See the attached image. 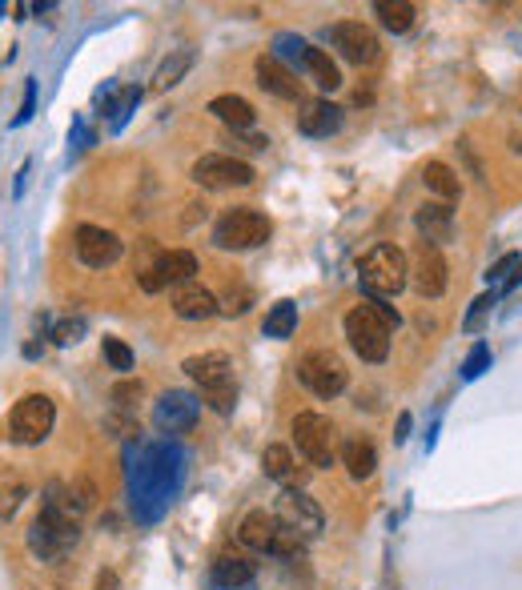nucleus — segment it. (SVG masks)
Wrapping results in <instances>:
<instances>
[{
  "instance_id": "f257e3e1",
  "label": "nucleus",
  "mask_w": 522,
  "mask_h": 590,
  "mask_svg": "<svg viewBox=\"0 0 522 590\" xmlns=\"http://www.w3.org/2000/svg\"><path fill=\"white\" fill-rule=\"evenodd\" d=\"M185 482V454L173 442H145L129 458V506L137 522H161Z\"/></svg>"
},
{
  "instance_id": "f03ea898",
  "label": "nucleus",
  "mask_w": 522,
  "mask_h": 590,
  "mask_svg": "<svg viewBox=\"0 0 522 590\" xmlns=\"http://www.w3.org/2000/svg\"><path fill=\"white\" fill-rule=\"evenodd\" d=\"M358 277H362V289L370 293V298H394V293H402L406 281H410V261L398 245H374V249L362 253Z\"/></svg>"
},
{
  "instance_id": "7ed1b4c3",
  "label": "nucleus",
  "mask_w": 522,
  "mask_h": 590,
  "mask_svg": "<svg viewBox=\"0 0 522 590\" xmlns=\"http://www.w3.org/2000/svg\"><path fill=\"white\" fill-rule=\"evenodd\" d=\"M237 538L249 550H261V554H278V558H290V562L302 558V538L290 534L278 522V514H270V510H249L237 526Z\"/></svg>"
},
{
  "instance_id": "20e7f679",
  "label": "nucleus",
  "mask_w": 522,
  "mask_h": 590,
  "mask_svg": "<svg viewBox=\"0 0 522 590\" xmlns=\"http://www.w3.org/2000/svg\"><path fill=\"white\" fill-rule=\"evenodd\" d=\"M270 233H274V225H270L266 213L241 205V209H229V213L217 217V225H213V245H217V249H237V253H241V249L266 245Z\"/></svg>"
},
{
  "instance_id": "39448f33",
  "label": "nucleus",
  "mask_w": 522,
  "mask_h": 590,
  "mask_svg": "<svg viewBox=\"0 0 522 590\" xmlns=\"http://www.w3.org/2000/svg\"><path fill=\"white\" fill-rule=\"evenodd\" d=\"M390 326L378 318V310L370 306V302H362V306H354L350 314H346V338H350V346H354V354L362 358V362H386V354H390Z\"/></svg>"
},
{
  "instance_id": "423d86ee",
  "label": "nucleus",
  "mask_w": 522,
  "mask_h": 590,
  "mask_svg": "<svg viewBox=\"0 0 522 590\" xmlns=\"http://www.w3.org/2000/svg\"><path fill=\"white\" fill-rule=\"evenodd\" d=\"M53 422H57L53 398H49V394H25V398L13 406L9 438L21 442V446H41V442L53 434Z\"/></svg>"
},
{
  "instance_id": "0eeeda50",
  "label": "nucleus",
  "mask_w": 522,
  "mask_h": 590,
  "mask_svg": "<svg viewBox=\"0 0 522 590\" xmlns=\"http://www.w3.org/2000/svg\"><path fill=\"white\" fill-rule=\"evenodd\" d=\"M294 442H298V454L310 462V466H334L338 458V430L326 414H298L294 418Z\"/></svg>"
},
{
  "instance_id": "6e6552de",
  "label": "nucleus",
  "mask_w": 522,
  "mask_h": 590,
  "mask_svg": "<svg viewBox=\"0 0 522 590\" xmlns=\"http://www.w3.org/2000/svg\"><path fill=\"white\" fill-rule=\"evenodd\" d=\"M77 538H81V522L49 514V510H41L37 522L29 526V550L37 558H45V562H61L77 546Z\"/></svg>"
},
{
  "instance_id": "1a4fd4ad",
  "label": "nucleus",
  "mask_w": 522,
  "mask_h": 590,
  "mask_svg": "<svg viewBox=\"0 0 522 590\" xmlns=\"http://www.w3.org/2000/svg\"><path fill=\"white\" fill-rule=\"evenodd\" d=\"M298 382L318 398H338L346 390V382H350V370L334 350H310L298 362Z\"/></svg>"
},
{
  "instance_id": "9d476101",
  "label": "nucleus",
  "mask_w": 522,
  "mask_h": 590,
  "mask_svg": "<svg viewBox=\"0 0 522 590\" xmlns=\"http://www.w3.org/2000/svg\"><path fill=\"white\" fill-rule=\"evenodd\" d=\"M193 181L201 189H245L253 185V165L233 153H205L193 161Z\"/></svg>"
},
{
  "instance_id": "9b49d317",
  "label": "nucleus",
  "mask_w": 522,
  "mask_h": 590,
  "mask_svg": "<svg viewBox=\"0 0 522 590\" xmlns=\"http://www.w3.org/2000/svg\"><path fill=\"white\" fill-rule=\"evenodd\" d=\"M278 522L290 530V534H298V538H318L322 534V526H326V518H322V506L306 494V490H294V486H286L282 494H278Z\"/></svg>"
},
{
  "instance_id": "f8f14e48",
  "label": "nucleus",
  "mask_w": 522,
  "mask_h": 590,
  "mask_svg": "<svg viewBox=\"0 0 522 590\" xmlns=\"http://www.w3.org/2000/svg\"><path fill=\"white\" fill-rule=\"evenodd\" d=\"M326 41H330V49H334L342 61H350V65H358V69H362V65H374L378 53H382L374 29H366L362 21H342V25L326 29Z\"/></svg>"
},
{
  "instance_id": "ddd939ff",
  "label": "nucleus",
  "mask_w": 522,
  "mask_h": 590,
  "mask_svg": "<svg viewBox=\"0 0 522 590\" xmlns=\"http://www.w3.org/2000/svg\"><path fill=\"white\" fill-rule=\"evenodd\" d=\"M193 273H197V257H193L189 249H169V253H157V261L145 265V269L137 273V285H141L145 293H157V289H165V285L177 289V285H189Z\"/></svg>"
},
{
  "instance_id": "4468645a",
  "label": "nucleus",
  "mask_w": 522,
  "mask_h": 590,
  "mask_svg": "<svg viewBox=\"0 0 522 590\" xmlns=\"http://www.w3.org/2000/svg\"><path fill=\"white\" fill-rule=\"evenodd\" d=\"M73 249H77V257H81V265H89V269H109V265L121 261V253H125L121 237H117L113 229H101V225H81V229L73 233Z\"/></svg>"
},
{
  "instance_id": "2eb2a0df",
  "label": "nucleus",
  "mask_w": 522,
  "mask_h": 590,
  "mask_svg": "<svg viewBox=\"0 0 522 590\" xmlns=\"http://www.w3.org/2000/svg\"><path fill=\"white\" fill-rule=\"evenodd\" d=\"M197 414H201V402L189 390H165L153 406V426L161 434H185L197 426Z\"/></svg>"
},
{
  "instance_id": "dca6fc26",
  "label": "nucleus",
  "mask_w": 522,
  "mask_h": 590,
  "mask_svg": "<svg viewBox=\"0 0 522 590\" xmlns=\"http://www.w3.org/2000/svg\"><path fill=\"white\" fill-rule=\"evenodd\" d=\"M410 281H414V289L422 293V298H442L446 293V257H442L438 245L418 241L414 261H410Z\"/></svg>"
},
{
  "instance_id": "f3484780",
  "label": "nucleus",
  "mask_w": 522,
  "mask_h": 590,
  "mask_svg": "<svg viewBox=\"0 0 522 590\" xmlns=\"http://www.w3.org/2000/svg\"><path fill=\"white\" fill-rule=\"evenodd\" d=\"M181 370L201 386V394L221 390V386H233V362H229V354H221V350L193 354V358L181 362Z\"/></svg>"
},
{
  "instance_id": "a211bd4d",
  "label": "nucleus",
  "mask_w": 522,
  "mask_h": 590,
  "mask_svg": "<svg viewBox=\"0 0 522 590\" xmlns=\"http://www.w3.org/2000/svg\"><path fill=\"white\" fill-rule=\"evenodd\" d=\"M173 314L185 318V322H209L213 314H221V302L213 298L205 285L189 281V285H177L173 289Z\"/></svg>"
},
{
  "instance_id": "6ab92c4d",
  "label": "nucleus",
  "mask_w": 522,
  "mask_h": 590,
  "mask_svg": "<svg viewBox=\"0 0 522 590\" xmlns=\"http://www.w3.org/2000/svg\"><path fill=\"white\" fill-rule=\"evenodd\" d=\"M257 85L266 89V93H274V97H282V101H302V81L274 53L257 57Z\"/></svg>"
},
{
  "instance_id": "aec40b11",
  "label": "nucleus",
  "mask_w": 522,
  "mask_h": 590,
  "mask_svg": "<svg viewBox=\"0 0 522 590\" xmlns=\"http://www.w3.org/2000/svg\"><path fill=\"white\" fill-rule=\"evenodd\" d=\"M253 578H257V566L245 554H217L213 558V570H209L213 590H253Z\"/></svg>"
},
{
  "instance_id": "412c9836",
  "label": "nucleus",
  "mask_w": 522,
  "mask_h": 590,
  "mask_svg": "<svg viewBox=\"0 0 522 590\" xmlns=\"http://www.w3.org/2000/svg\"><path fill=\"white\" fill-rule=\"evenodd\" d=\"M342 129V109L326 97L318 101H302V113H298V133L306 137H334Z\"/></svg>"
},
{
  "instance_id": "4be33fe9",
  "label": "nucleus",
  "mask_w": 522,
  "mask_h": 590,
  "mask_svg": "<svg viewBox=\"0 0 522 590\" xmlns=\"http://www.w3.org/2000/svg\"><path fill=\"white\" fill-rule=\"evenodd\" d=\"M414 225H418L426 245H446L454 237V209L442 205V201H430V205H422L414 213Z\"/></svg>"
},
{
  "instance_id": "5701e85b",
  "label": "nucleus",
  "mask_w": 522,
  "mask_h": 590,
  "mask_svg": "<svg viewBox=\"0 0 522 590\" xmlns=\"http://www.w3.org/2000/svg\"><path fill=\"white\" fill-rule=\"evenodd\" d=\"M209 113H213L229 133H245V129L253 125V105H249L245 97H233V93L213 97V101H209Z\"/></svg>"
},
{
  "instance_id": "b1692460",
  "label": "nucleus",
  "mask_w": 522,
  "mask_h": 590,
  "mask_svg": "<svg viewBox=\"0 0 522 590\" xmlns=\"http://www.w3.org/2000/svg\"><path fill=\"white\" fill-rule=\"evenodd\" d=\"M342 466L350 470L354 482H366V478L378 470V450H374V442H366V438H346V446H342Z\"/></svg>"
},
{
  "instance_id": "393cba45",
  "label": "nucleus",
  "mask_w": 522,
  "mask_h": 590,
  "mask_svg": "<svg viewBox=\"0 0 522 590\" xmlns=\"http://www.w3.org/2000/svg\"><path fill=\"white\" fill-rule=\"evenodd\" d=\"M422 181H426V189H430L442 205H450V201L462 197V181H458V173H454L450 165H442V161H430V165L422 169Z\"/></svg>"
},
{
  "instance_id": "a878e982",
  "label": "nucleus",
  "mask_w": 522,
  "mask_h": 590,
  "mask_svg": "<svg viewBox=\"0 0 522 590\" xmlns=\"http://www.w3.org/2000/svg\"><path fill=\"white\" fill-rule=\"evenodd\" d=\"M302 69L314 77V85H318V89H326V93L342 89V69L330 61V53H326V49H314V45H310V53H306V65H302Z\"/></svg>"
},
{
  "instance_id": "bb28decb",
  "label": "nucleus",
  "mask_w": 522,
  "mask_h": 590,
  "mask_svg": "<svg viewBox=\"0 0 522 590\" xmlns=\"http://www.w3.org/2000/svg\"><path fill=\"white\" fill-rule=\"evenodd\" d=\"M374 13H378V21H382V29H390V33H410V25H414V17H418L410 0H378Z\"/></svg>"
},
{
  "instance_id": "cd10ccee",
  "label": "nucleus",
  "mask_w": 522,
  "mask_h": 590,
  "mask_svg": "<svg viewBox=\"0 0 522 590\" xmlns=\"http://www.w3.org/2000/svg\"><path fill=\"white\" fill-rule=\"evenodd\" d=\"M189 65H193V53H189V49L169 53V57L157 65V73H153V89H157V93H165V89L181 85V77L189 73Z\"/></svg>"
},
{
  "instance_id": "c85d7f7f",
  "label": "nucleus",
  "mask_w": 522,
  "mask_h": 590,
  "mask_svg": "<svg viewBox=\"0 0 522 590\" xmlns=\"http://www.w3.org/2000/svg\"><path fill=\"white\" fill-rule=\"evenodd\" d=\"M261 470H266V478L286 482V486L298 478V466H294L290 446H266V454H261Z\"/></svg>"
},
{
  "instance_id": "c756f323",
  "label": "nucleus",
  "mask_w": 522,
  "mask_h": 590,
  "mask_svg": "<svg viewBox=\"0 0 522 590\" xmlns=\"http://www.w3.org/2000/svg\"><path fill=\"white\" fill-rule=\"evenodd\" d=\"M261 330H266V338H294V330H298V306L290 302V298H282L270 314H266V326H261Z\"/></svg>"
},
{
  "instance_id": "7c9ffc66",
  "label": "nucleus",
  "mask_w": 522,
  "mask_h": 590,
  "mask_svg": "<svg viewBox=\"0 0 522 590\" xmlns=\"http://www.w3.org/2000/svg\"><path fill=\"white\" fill-rule=\"evenodd\" d=\"M306 53H310V41H302L298 33H278L274 37V57L278 61H290V65H306Z\"/></svg>"
},
{
  "instance_id": "2f4dec72",
  "label": "nucleus",
  "mask_w": 522,
  "mask_h": 590,
  "mask_svg": "<svg viewBox=\"0 0 522 590\" xmlns=\"http://www.w3.org/2000/svg\"><path fill=\"white\" fill-rule=\"evenodd\" d=\"M101 350H105L109 370H117V374H129V370H133V350H129L121 338H105V342H101Z\"/></svg>"
},
{
  "instance_id": "473e14b6",
  "label": "nucleus",
  "mask_w": 522,
  "mask_h": 590,
  "mask_svg": "<svg viewBox=\"0 0 522 590\" xmlns=\"http://www.w3.org/2000/svg\"><path fill=\"white\" fill-rule=\"evenodd\" d=\"M85 330H89L85 318H65V322L53 326V342H57V346H77V342L85 338Z\"/></svg>"
},
{
  "instance_id": "72a5a7b5",
  "label": "nucleus",
  "mask_w": 522,
  "mask_h": 590,
  "mask_svg": "<svg viewBox=\"0 0 522 590\" xmlns=\"http://www.w3.org/2000/svg\"><path fill=\"white\" fill-rule=\"evenodd\" d=\"M229 149H237V153H266L270 137L266 133H229Z\"/></svg>"
},
{
  "instance_id": "f704fd0d",
  "label": "nucleus",
  "mask_w": 522,
  "mask_h": 590,
  "mask_svg": "<svg viewBox=\"0 0 522 590\" xmlns=\"http://www.w3.org/2000/svg\"><path fill=\"white\" fill-rule=\"evenodd\" d=\"M249 306H253V293L249 289H229L225 298H221V314H229V318H241Z\"/></svg>"
},
{
  "instance_id": "c9c22d12",
  "label": "nucleus",
  "mask_w": 522,
  "mask_h": 590,
  "mask_svg": "<svg viewBox=\"0 0 522 590\" xmlns=\"http://www.w3.org/2000/svg\"><path fill=\"white\" fill-rule=\"evenodd\" d=\"M486 366H490V350H486V346H474V350L466 354V362H462V378H466V382H474Z\"/></svg>"
},
{
  "instance_id": "e433bc0d",
  "label": "nucleus",
  "mask_w": 522,
  "mask_h": 590,
  "mask_svg": "<svg viewBox=\"0 0 522 590\" xmlns=\"http://www.w3.org/2000/svg\"><path fill=\"white\" fill-rule=\"evenodd\" d=\"M33 113H37V81H25V101H21V113L13 117V129L25 125Z\"/></svg>"
},
{
  "instance_id": "4c0bfd02",
  "label": "nucleus",
  "mask_w": 522,
  "mask_h": 590,
  "mask_svg": "<svg viewBox=\"0 0 522 590\" xmlns=\"http://www.w3.org/2000/svg\"><path fill=\"white\" fill-rule=\"evenodd\" d=\"M21 498H25V486H13V490H0V522H5V518H13V514H17Z\"/></svg>"
},
{
  "instance_id": "58836bf2",
  "label": "nucleus",
  "mask_w": 522,
  "mask_h": 590,
  "mask_svg": "<svg viewBox=\"0 0 522 590\" xmlns=\"http://www.w3.org/2000/svg\"><path fill=\"white\" fill-rule=\"evenodd\" d=\"M518 265H522V257H518V253H506V257L494 261V269L486 273V281H502V277H506L510 269H518Z\"/></svg>"
},
{
  "instance_id": "ea45409f",
  "label": "nucleus",
  "mask_w": 522,
  "mask_h": 590,
  "mask_svg": "<svg viewBox=\"0 0 522 590\" xmlns=\"http://www.w3.org/2000/svg\"><path fill=\"white\" fill-rule=\"evenodd\" d=\"M490 306H494V293H482V298L470 306V314H466V322H462V326H466V330H478V318H482Z\"/></svg>"
},
{
  "instance_id": "a19ab883",
  "label": "nucleus",
  "mask_w": 522,
  "mask_h": 590,
  "mask_svg": "<svg viewBox=\"0 0 522 590\" xmlns=\"http://www.w3.org/2000/svg\"><path fill=\"white\" fill-rule=\"evenodd\" d=\"M366 302L378 310V318H382L390 330H398V322H402V318H398V310H394V306H386V298H366Z\"/></svg>"
},
{
  "instance_id": "79ce46f5",
  "label": "nucleus",
  "mask_w": 522,
  "mask_h": 590,
  "mask_svg": "<svg viewBox=\"0 0 522 590\" xmlns=\"http://www.w3.org/2000/svg\"><path fill=\"white\" fill-rule=\"evenodd\" d=\"M133 398H141V382H121V386H113V402L129 406Z\"/></svg>"
},
{
  "instance_id": "37998d69",
  "label": "nucleus",
  "mask_w": 522,
  "mask_h": 590,
  "mask_svg": "<svg viewBox=\"0 0 522 590\" xmlns=\"http://www.w3.org/2000/svg\"><path fill=\"white\" fill-rule=\"evenodd\" d=\"M406 434H410V414H402V418H398V434H394V438H398V442H406Z\"/></svg>"
},
{
  "instance_id": "c03bdc74",
  "label": "nucleus",
  "mask_w": 522,
  "mask_h": 590,
  "mask_svg": "<svg viewBox=\"0 0 522 590\" xmlns=\"http://www.w3.org/2000/svg\"><path fill=\"white\" fill-rule=\"evenodd\" d=\"M113 586H117V578H113V574H101V578H97V590H113Z\"/></svg>"
}]
</instances>
